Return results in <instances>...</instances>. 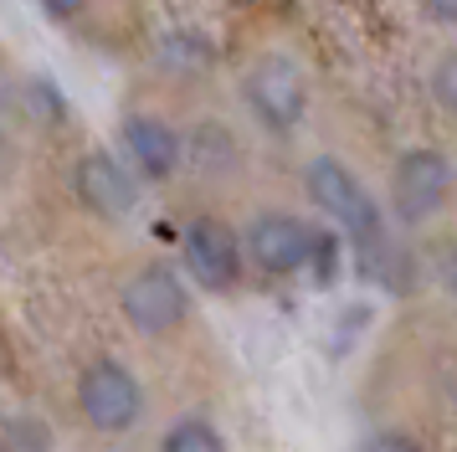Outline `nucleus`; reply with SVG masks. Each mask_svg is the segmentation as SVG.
Here are the masks:
<instances>
[{
    "label": "nucleus",
    "mask_w": 457,
    "mask_h": 452,
    "mask_svg": "<svg viewBox=\"0 0 457 452\" xmlns=\"http://www.w3.org/2000/svg\"><path fill=\"white\" fill-rule=\"evenodd\" d=\"M303 185H309V201L319 205L329 222H339V231L354 242L360 272L375 278V283H386V288H401L395 247H391V237H386L380 205H375V196L365 185L354 180L350 164L334 160V155H319V160H309V170H303Z\"/></svg>",
    "instance_id": "nucleus-1"
},
{
    "label": "nucleus",
    "mask_w": 457,
    "mask_h": 452,
    "mask_svg": "<svg viewBox=\"0 0 457 452\" xmlns=\"http://www.w3.org/2000/svg\"><path fill=\"white\" fill-rule=\"evenodd\" d=\"M242 98H247L252 119L262 123L268 134H293L303 113H309V82H303V67L283 52H268L247 67L242 78Z\"/></svg>",
    "instance_id": "nucleus-2"
},
{
    "label": "nucleus",
    "mask_w": 457,
    "mask_h": 452,
    "mask_svg": "<svg viewBox=\"0 0 457 452\" xmlns=\"http://www.w3.org/2000/svg\"><path fill=\"white\" fill-rule=\"evenodd\" d=\"M453 196V160L442 149H406L391 170V211L395 222L421 226Z\"/></svg>",
    "instance_id": "nucleus-3"
},
{
    "label": "nucleus",
    "mask_w": 457,
    "mask_h": 452,
    "mask_svg": "<svg viewBox=\"0 0 457 452\" xmlns=\"http://www.w3.org/2000/svg\"><path fill=\"white\" fill-rule=\"evenodd\" d=\"M78 411L87 416V427L98 431H129L145 411V390L134 381V370L119 360H93L78 381Z\"/></svg>",
    "instance_id": "nucleus-4"
},
{
    "label": "nucleus",
    "mask_w": 457,
    "mask_h": 452,
    "mask_svg": "<svg viewBox=\"0 0 457 452\" xmlns=\"http://www.w3.org/2000/svg\"><path fill=\"white\" fill-rule=\"evenodd\" d=\"M124 319L139 334H170V329H180L186 324V314H190V288L180 283V272L165 263H149L139 267L134 278L124 283Z\"/></svg>",
    "instance_id": "nucleus-5"
},
{
    "label": "nucleus",
    "mask_w": 457,
    "mask_h": 452,
    "mask_svg": "<svg viewBox=\"0 0 457 452\" xmlns=\"http://www.w3.org/2000/svg\"><path fill=\"white\" fill-rule=\"evenodd\" d=\"M313 242H319V231L298 216H283V211H262L247 226V257L272 278H288L298 267H309Z\"/></svg>",
    "instance_id": "nucleus-6"
},
{
    "label": "nucleus",
    "mask_w": 457,
    "mask_h": 452,
    "mask_svg": "<svg viewBox=\"0 0 457 452\" xmlns=\"http://www.w3.org/2000/svg\"><path fill=\"white\" fill-rule=\"evenodd\" d=\"M72 190H78V201H83L93 216H104V222H124V216H134V205H139L134 175H129L108 149H87L83 160L72 164Z\"/></svg>",
    "instance_id": "nucleus-7"
},
{
    "label": "nucleus",
    "mask_w": 457,
    "mask_h": 452,
    "mask_svg": "<svg viewBox=\"0 0 457 452\" xmlns=\"http://www.w3.org/2000/svg\"><path fill=\"white\" fill-rule=\"evenodd\" d=\"M186 267H190V278L206 288V293H227V288H237V278H242V242H237V231H231L227 222H216V216L190 222V231H186Z\"/></svg>",
    "instance_id": "nucleus-8"
},
{
    "label": "nucleus",
    "mask_w": 457,
    "mask_h": 452,
    "mask_svg": "<svg viewBox=\"0 0 457 452\" xmlns=\"http://www.w3.org/2000/svg\"><path fill=\"white\" fill-rule=\"evenodd\" d=\"M124 149L139 164L145 180H170L186 164V139L170 129L160 113H129L124 119Z\"/></svg>",
    "instance_id": "nucleus-9"
},
{
    "label": "nucleus",
    "mask_w": 457,
    "mask_h": 452,
    "mask_svg": "<svg viewBox=\"0 0 457 452\" xmlns=\"http://www.w3.org/2000/svg\"><path fill=\"white\" fill-rule=\"evenodd\" d=\"M160 452H227V442H221V431L211 427V422L186 416V422H175L165 431V448Z\"/></svg>",
    "instance_id": "nucleus-10"
},
{
    "label": "nucleus",
    "mask_w": 457,
    "mask_h": 452,
    "mask_svg": "<svg viewBox=\"0 0 457 452\" xmlns=\"http://www.w3.org/2000/svg\"><path fill=\"white\" fill-rule=\"evenodd\" d=\"M427 88H432L436 108L457 119V46H447V52L432 62V78H427Z\"/></svg>",
    "instance_id": "nucleus-11"
},
{
    "label": "nucleus",
    "mask_w": 457,
    "mask_h": 452,
    "mask_svg": "<svg viewBox=\"0 0 457 452\" xmlns=\"http://www.w3.org/2000/svg\"><path fill=\"white\" fill-rule=\"evenodd\" d=\"M5 442H11V452H52L46 422H31V416H16V422L5 427Z\"/></svg>",
    "instance_id": "nucleus-12"
},
{
    "label": "nucleus",
    "mask_w": 457,
    "mask_h": 452,
    "mask_svg": "<svg viewBox=\"0 0 457 452\" xmlns=\"http://www.w3.org/2000/svg\"><path fill=\"white\" fill-rule=\"evenodd\" d=\"M309 272L319 288L334 283V272H339V237L334 231H319V242H313V257H309Z\"/></svg>",
    "instance_id": "nucleus-13"
},
{
    "label": "nucleus",
    "mask_w": 457,
    "mask_h": 452,
    "mask_svg": "<svg viewBox=\"0 0 457 452\" xmlns=\"http://www.w3.org/2000/svg\"><path fill=\"white\" fill-rule=\"evenodd\" d=\"M360 452H421V442L411 431H375V437H365Z\"/></svg>",
    "instance_id": "nucleus-14"
},
{
    "label": "nucleus",
    "mask_w": 457,
    "mask_h": 452,
    "mask_svg": "<svg viewBox=\"0 0 457 452\" xmlns=\"http://www.w3.org/2000/svg\"><path fill=\"white\" fill-rule=\"evenodd\" d=\"M421 11H427L436 26H457V0H421Z\"/></svg>",
    "instance_id": "nucleus-15"
},
{
    "label": "nucleus",
    "mask_w": 457,
    "mask_h": 452,
    "mask_svg": "<svg viewBox=\"0 0 457 452\" xmlns=\"http://www.w3.org/2000/svg\"><path fill=\"white\" fill-rule=\"evenodd\" d=\"M42 11L46 16H57V21H67V16H83L87 0H42Z\"/></svg>",
    "instance_id": "nucleus-16"
},
{
    "label": "nucleus",
    "mask_w": 457,
    "mask_h": 452,
    "mask_svg": "<svg viewBox=\"0 0 457 452\" xmlns=\"http://www.w3.org/2000/svg\"><path fill=\"white\" fill-rule=\"evenodd\" d=\"M442 283H447V293L457 298V247L447 252V257H442Z\"/></svg>",
    "instance_id": "nucleus-17"
},
{
    "label": "nucleus",
    "mask_w": 457,
    "mask_h": 452,
    "mask_svg": "<svg viewBox=\"0 0 457 452\" xmlns=\"http://www.w3.org/2000/svg\"><path fill=\"white\" fill-rule=\"evenodd\" d=\"M247 5H278V0H247Z\"/></svg>",
    "instance_id": "nucleus-18"
},
{
    "label": "nucleus",
    "mask_w": 457,
    "mask_h": 452,
    "mask_svg": "<svg viewBox=\"0 0 457 452\" xmlns=\"http://www.w3.org/2000/svg\"><path fill=\"white\" fill-rule=\"evenodd\" d=\"M0 360H5V349H0Z\"/></svg>",
    "instance_id": "nucleus-19"
}]
</instances>
